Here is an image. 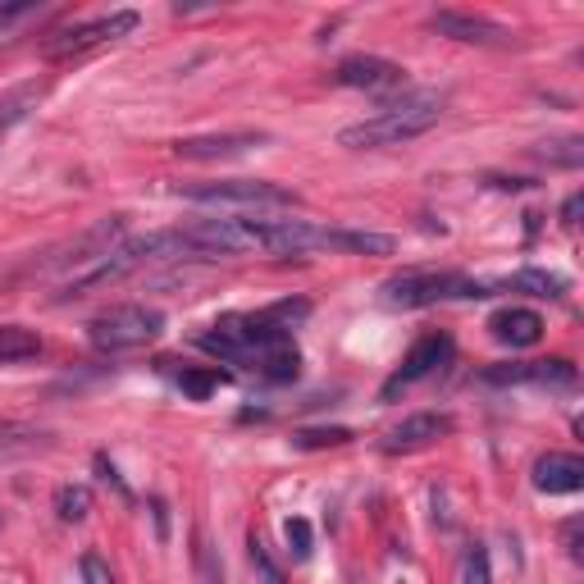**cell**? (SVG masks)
I'll return each mask as SVG.
<instances>
[{
    "instance_id": "cell-17",
    "label": "cell",
    "mask_w": 584,
    "mask_h": 584,
    "mask_svg": "<svg viewBox=\"0 0 584 584\" xmlns=\"http://www.w3.org/2000/svg\"><path fill=\"white\" fill-rule=\"evenodd\" d=\"M498 288L503 293H530V297L558 301L566 293V279H562V274H548V269H520V274H511V279H503Z\"/></svg>"
},
{
    "instance_id": "cell-28",
    "label": "cell",
    "mask_w": 584,
    "mask_h": 584,
    "mask_svg": "<svg viewBox=\"0 0 584 584\" xmlns=\"http://www.w3.org/2000/svg\"><path fill=\"white\" fill-rule=\"evenodd\" d=\"M82 584H114L110 566L97 558V552H87V558H82Z\"/></svg>"
},
{
    "instance_id": "cell-18",
    "label": "cell",
    "mask_w": 584,
    "mask_h": 584,
    "mask_svg": "<svg viewBox=\"0 0 584 584\" xmlns=\"http://www.w3.org/2000/svg\"><path fill=\"white\" fill-rule=\"evenodd\" d=\"M87 511H91V488L87 484L55 488V516L65 520V526H78V520H87Z\"/></svg>"
},
{
    "instance_id": "cell-5",
    "label": "cell",
    "mask_w": 584,
    "mask_h": 584,
    "mask_svg": "<svg viewBox=\"0 0 584 584\" xmlns=\"http://www.w3.org/2000/svg\"><path fill=\"white\" fill-rule=\"evenodd\" d=\"M480 297H494V288L466 279V274H403V279L384 284V301L403 306V311L434 301H480Z\"/></svg>"
},
{
    "instance_id": "cell-3",
    "label": "cell",
    "mask_w": 584,
    "mask_h": 584,
    "mask_svg": "<svg viewBox=\"0 0 584 584\" xmlns=\"http://www.w3.org/2000/svg\"><path fill=\"white\" fill-rule=\"evenodd\" d=\"M174 197L206 206V210H233V214H269V210H297L301 197L284 183L265 178H224V183H197V188H174Z\"/></svg>"
},
{
    "instance_id": "cell-30",
    "label": "cell",
    "mask_w": 584,
    "mask_h": 584,
    "mask_svg": "<svg viewBox=\"0 0 584 584\" xmlns=\"http://www.w3.org/2000/svg\"><path fill=\"white\" fill-rule=\"evenodd\" d=\"M151 511H156V526H161V539H165V526H169V516H165V503H151Z\"/></svg>"
},
{
    "instance_id": "cell-19",
    "label": "cell",
    "mask_w": 584,
    "mask_h": 584,
    "mask_svg": "<svg viewBox=\"0 0 584 584\" xmlns=\"http://www.w3.org/2000/svg\"><path fill=\"white\" fill-rule=\"evenodd\" d=\"M224 384H229V371H214V365H210V371H183L178 375V388L188 393L192 403H206V397L214 388H224Z\"/></svg>"
},
{
    "instance_id": "cell-9",
    "label": "cell",
    "mask_w": 584,
    "mask_h": 584,
    "mask_svg": "<svg viewBox=\"0 0 584 584\" xmlns=\"http://www.w3.org/2000/svg\"><path fill=\"white\" fill-rule=\"evenodd\" d=\"M429 27L439 37H452V42H471V46H507L511 42V27L488 19V14H466V10H439L429 14Z\"/></svg>"
},
{
    "instance_id": "cell-13",
    "label": "cell",
    "mask_w": 584,
    "mask_h": 584,
    "mask_svg": "<svg viewBox=\"0 0 584 584\" xmlns=\"http://www.w3.org/2000/svg\"><path fill=\"white\" fill-rule=\"evenodd\" d=\"M584 484V461L571 452H548L535 461V488L539 494H575Z\"/></svg>"
},
{
    "instance_id": "cell-7",
    "label": "cell",
    "mask_w": 584,
    "mask_h": 584,
    "mask_svg": "<svg viewBox=\"0 0 584 584\" xmlns=\"http://www.w3.org/2000/svg\"><path fill=\"white\" fill-rule=\"evenodd\" d=\"M575 365L552 356V361H507V365H488L484 384H498V388H516V384H530V388H575Z\"/></svg>"
},
{
    "instance_id": "cell-23",
    "label": "cell",
    "mask_w": 584,
    "mask_h": 584,
    "mask_svg": "<svg viewBox=\"0 0 584 584\" xmlns=\"http://www.w3.org/2000/svg\"><path fill=\"white\" fill-rule=\"evenodd\" d=\"M192 562H197V575H201V584H224L220 552L210 548V539H206V535H197V539H192Z\"/></svg>"
},
{
    "instance_id": "cell-2",
    "label": "cell",
    "mask_w": 584,
    "mask_h": 584,
    "mask_svg": "<svg viewBox=\"0 0 584 584\" xmlns=\"http://www.w3.org/2000/svg\"><path fill=\"white\" fill-rule=\"evenodd\" d=\"M443 119V91H411V97L384 106L379 114L348 124L338 133V146L352 151H379V146H403L416 142L420 133H429Z\"/></svg>"
},
{
    "instance_id": "cell-14",
    "label": "cell",
    "mask_w": 584,
    "mask_h": 584,
    "mask_svg": "<svg viewBox=\"0 0 584 584\" xmlns=\"http://www.w3.org/2000/svg\"><path fill=\"white\" fill-rule=\"evenodd\" d=\"M488 329H494V338L507 348H535L543 338V316L530 311V306H507V311L488 320Z\"/></svg>"
},
{
    "instance_id": "cell-22",
    "label": "cell",
    "mask_w": 584,
    "mask_h": 584,
    "mask_svg": "<svg viewBox=\"0 0 584 584\" xmlns=\"http://www.w3.org/2000/svg\"><path fill=\"white\" fill-rule=\"evenodd\" d=\"M247 558H252V571H256V584H288V575L279 571V562L269 558V548L256 535L247 539Z\"/></svg>"
},
{
    "instance_id": "cell-6",
    "label": "cell",
    "mask_w": 584,
    "mask_h": 584,
    "mask_svg": "<svg viewBox=\"0 0 584 584\" xmlns=\"http://www.w3.org/2000/svg\"><path fill=\"white\" fill-rule=\"evenodd\" d=\"M137 10H114V14H101V19H87V23H74L65 27V33H55L42 42V55L46 59H78L87 51H97L106 42H119V37H129L133 27H137Z\"/></svg>"
},
{
    "instance_id": "cell-21",
    "label": "cell",
    "mask_w": 584,
    "mask_h": 584,
    "mask_svg": "<svg viewBox=\"0 0 584 584\" xmlns=\"http://www.w3.org/2000/svg\"><path fill=\"white\" fill-rule=\"evenodd\" d=\"M535 156H543L548 165H562V169H580L584 165V142L580 137H562V142H543Z\"/></svg>"
},
{
    "instance_id": "cell-27",
    "label": "cell",
    "mask_w": 584,
    "mask_h": 584,
    "mask_svg": "<svg viewBox=\"0 0 584 584\" xmlns=\"http://www.w3.org/2000/svg\"><path fill=\"white\" fill-rule=\"evenodd\" d=\"M97 475H101V480H106V484H110L124 503H133V488H129L124 480H119V471H114V461H110V456H97Z\"/></svg>"
},
{
    "instance_id": "cell-29",
    "label": "cell",
    "mask_w": 584,
    "mask_h": 584,
    "mask_svg": "<svg viewBox=\"0 0 584 584\" xmlns=\"http://www.w3.org/2000/svg\"><path fill=\"white\" fill-rule=\"evenodd\" d=\"M580 206H584L580 197H571V201L562 206V224H580Z\"/></svg>"
},
{
    "instance_id": "cell-1",
    "label": "cell",
    "mask_w": 584,
    "mask_h": 584,
    "mask_svg": "<svg viewBox=\"0 0 584 584\" xmlns=\"http://www.w3.org/2000/svg\"><path fill=\"white\" fill-rule=\"evenodd\" d=\"M201 348L210 356H220V361L256 365L269 384L297 379V365H301V352L293 343V333L279 329V324H269L265 316H224V320H214L201 333Z\"/></svg>"
},
{
    "instance_id": "cell-15",
    "label": "cell",
    "mask_w": 584,
    "mask_h": 584,
    "mask_svg": "<svg viewBox=\"0 0 584 584\" xmlns=\"http://www.w3.org/2000/svg\"><path fill=\"white\" fill-rule=\"evenodd\" d=\"M42 82H19V87H10V91H0V142H5L23 119H27V110H37V101H42Z\"/></svg>"
},
{
    "instance_id": "cell-12",
    "label": "cell",
    "mask_w": 584,
    "mask_h": 584,
    "mask_svg": "<svg viewBox=\"0 0 584 584\" xmlns=\"http://www.w3.org/2000/svg\"><path fill=\"white\" fill-rule=\"evenodd\" d=\"M443 434H452V416H443V411H420V416H407L397 429H388L384 434V452H420V448H429V443H439Z\"/></svg>"
},
{
    "instance_id": "cell-11",
    "label": "cell",
    "mask_w": 584,
    "mask_h": 584,
    "mask_svg": "<svg viewBox=\"0 0 584 584\" xmlns=\"http://www.w3.org/2000/svg\"><path fill=\"white\" fill-rule=\"evenodd\" d=\"M269 142V133H206V137H183L174 151L178 161H233L247 156V151H261Z\"/></svg>"
},
{
    "instance_id": "cell-8",
    "label": "cell",
    "mask_w": 584,
    "mask_h": 584,
    "mask_svg": "<svg viewBox=\"0 0 584 584\" xmlns=\"http://www.w3.org/2000/svg\"><path fill=\"white\" fill-rule=\"evenodd\" d=\"M333 78L343 87H352V91H371V97L407 87V69L393 65V59H384V55H348L343 65L333 69Z\"/></svg>"
},
{
    "instance_id": "cell-16",
    "label": "cell",
    "mask_w": 584,
    "mask_h": 584,
    "mask_svg": "<svg viewBox=\"0 0 584 584\" xmlns=\"http://www.w3.org/2000/svg\"><path fill=\"white\" fill-rule=\"evenodd\" d=\"M42 356V338L27 324H0V365H23Z\"/></svg>"
},
{
    "instance_id": "cell-10",
    "label": "cell",
    "mask_w": 584,
    "mask_h": 584,
    "mask_svg": "<svg viewBox=\"0 0 584 584\" xmlns=\"http://www.w3.org/2000/svg\"><path fill=\"white\" fill-rule=\"evenodd\" d=\"M448 356H452V338H448V333H425L420 343L403 356V365H397V375L384 384V403H393L397 393L411 388V384H420L425 375H434Z\"/></svg>"
},
{
    "instance_id": "cell-24",
    "label": "cell",
    "mask_w": 584,
    "mask_h": 584,
    "mask_svg": "<svg viewBox=\"0 0 584 584\" xmlns=\"http://www.w3.org/2000/svg\"><path fill=\"white\" fill-rule=\"evenodd\" d=\"M284 539H288V548H293V558H297V562L311 558V548H316V539H311V520H301V516L284 520Z\"/></svg>"
},
{
    "instance_id": "cell-20",
    "label": "cell",
    "mask_w": 584,
    "mask_h": 584,
    "mask_svg": "<svg viewBox=\"0 0 584 584\" xmlns=\"http://www.w3.org/2000/svg\"><path fill=\"white\" fill-rule=\"evenodd\" d=\"M343 443H352V429H343V425H329V429H297V434H293V448H301V452L343 448Z\"/></svg>"
},
{
    "instance_id": "cell-4",
    "label": "cell",
    "mask_w": 584,
    "mask_h": 584,
    "mask_svg": "<svg viewBox=\"0 0 584 584\" xmlns=\"http://www.w3.org/2000/svg\"><path fill=\"white\" fill-rule=\"evenodd\" d=\"M165 333V316L156 311V306H142V301H129V306H110V311H101L97 320L87 324V338L97 352H137L146 343H156V338Z\"/></svg>"
},
{
    "instance_id": "cell-26",
    "label": "cell",
    "mask_w": 584,
    "mask_h": 584,
    "mask_svg": "<svg viewBox=\"0 0 584 584\" xmlns=\"http://www.w3.org/2000/svg\"><path fill=\"white\" fill-rule=\"evenodd\" d=\"M269 324H279V329H293L297 320L311 316V301H279V306H269V311H261Z\"/></svg>"
},
{
    "instance_id": "cell-25",
    "label": "cell",
    "mask_w": 584,
    "mask_h": 584,
    "mask_svg": "<svg viewBox=\"0 0 584 584\" xmlns=\"http://www.w3.org/2000/svg\"><path fill=\"white\" fill-rule=\"evenodd\" d=\"M461 584H494V571H488L484 543H475V548L466 552V562H461Z\"/></svg>"
}]
</instances>
